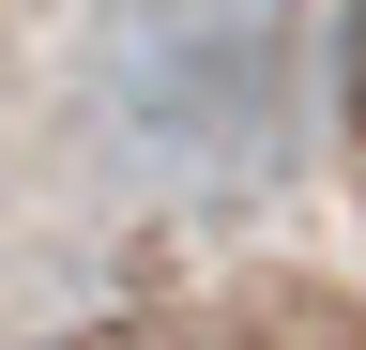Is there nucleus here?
<instances>
[{"mask_svg": "<svg viewBox=\"0 0 366 350\" xmlns=\"http://www.w3.org/2000/svg\"><path fill=\"white\" fill-rule=\"evenodd\" d=\"M76 92L168 183H259L290 153V0H92Z\"/></svg>", "mask_w": 366, "mask_h": 350, "instance_id": "1", "label": "nucleus"}, {"mask_svg": "<svg viewBox=\"0 0 366 350\" xmlns=\"http://www.w3.org/2000/svg\"><path fill=\"white\" fill-rule=\"evenodd\" d=\"M336 61H351V122H366V0H351V46H336Z\"/></svg>", "mask_w": 366, "mask_h": 350, "instance_id": "2", "label": "nucleus"}]
</instances>
